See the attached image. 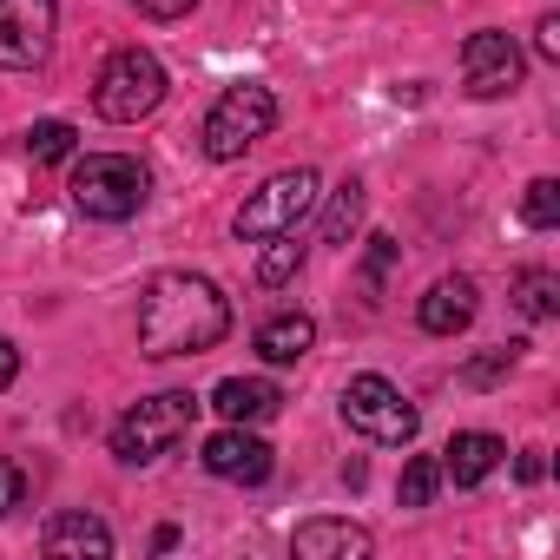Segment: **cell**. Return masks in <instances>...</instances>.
<instances>
[{
    "instance_id": "5b68a950",
    "label": "cell",
    "mask_w": 560,
    "mask_h": 560,
    "mask_svg": "<svg viewBox=\"0 0 560 560\" xmlns=\"http://www.w3.org/2000/svg\"><path fill=\"white\" fill-rule=\"evenodd\" d=\"M270 126H277V93L257 86V80H237V86H224V93L211 100L198 139H205V159L231 165V159H244L257 139H270Z\"/></svg>"
},
{
    "instance_id": "d6986e66",
    "label": "cell",
    "mask_w": 560,
    "mask_h": 560,
    "mask_svg": "<svg viewBox=\"0 0 560 560\" xmlns=\"http://www.w3.org/2000/svg\"><path fill=\"white\" fill-rule=\"evenodd\" d=\"M363 224V178H343L330 191V211H324V244H350Z\"/></svg>"
},
{
    "instance_id": "30bf717a",
    "label": "cell",
    "mask_w": 560,
    "mask_h": 560,
    "mask_svg": "<svg viewBox=\"0 0 560 560\" xmlns=\"http://www.w3.org/2000/svg\"><path fill=\"white\" fill-rule=\"evenodd\" d=\"M218 481H244V488H257V481H270V442H257L244 422H224L211 442H205V455H198Z\"/></svg>"
},
{
    "instance_id": "cb8c5ba5",
    "label": "cell",
    "mask_w": 560,
    "mask_h": 560,
    "mask_svg": "<svg viewBox=\"0 0 560 560\" xmlns=\"http://www.w3.org/2000/svg\"><path fill=\"white\" fill-rule=\"evenodd\" d=\"M34 501V475L21 468V462H8V455H0V521H8V514H21Z\"/></svg>"
},
{
    "instance_id": "9a60e30c",
    "label": "cell",
    "mask_w": 560,
    "mask_h": 560,
    "mask_svg": "<svg viewBox=\"0 0 560 560\" xmlns=\"http://www.w3.org/2000/svg\"><path fill=\"white\" fill-rule=\"evenodd\" d=\"M211 409L224 416V422H270L277 409H284V389L277 383H264V376H224L218 389H211Z\"/></svg>"
},
{
    "instance_id": "7c38bea8",
    "label": "cell",
    "mask_w": 560,
    "mask_h": 560,
    "mask_svg": "<svg viewBox=\"0 0 560 560\" xmlns=\"http://www.w3.org/2000/svg\"><path fill=\"white\" fill-rule=\"evenodd\" d=\"M40 553H54V560H67V553L106 560V553H113V527H106L100 514H86V508H67V514H54V521L40 527Z\"/></svg>"
},
{
    "instance_id": "ba28073f",
    "label": "cell",
    "mask_w": 560,
    "mask_h": 560,
    "mask_svg": "<svg viewBox=\"0 0 560 560\" xmlns=\"http://www.w3.org/2000/svg\"><path fill=\"white\" fill-rule=\"evenodd\" d=\"M54 27H60V0H0V67L8 73L47 67Z\"/></svg>"
},
{
    "instance_id": "e0dca14e",
    "label": "cell",
    "mask_w": 560,
    "mask_h": 560,
    "mask_svg": "<svg viewBox=\"0 0 560 560\" xmlns=\"http://www.w3.org/2000/svg\"><path fill=\"white\" fill-rule=\"evenodd\" d=\"M514 304H521V317L527 324H547V317H560V277L553 270H521L514 277Z\"/></svg>"
},
{
    "instance_id": "6da1fadb",
    "label": "cell",
    "mask_w": 560,
    "mask_h": 560,
    "mask_svg": "<svg viewBox=\"0 0 560 560\" xmlns=\"http://www.w3.org/2000/svg\"><path fill=\"white\" fill-rule=\"evenodd\" d=\"M231 330V304L211 277L198 270H159L139 291V357L172 363V357H205Z\"/></svg>"
},
{
    "instance_id": "603a6c76",
    "label": "cell",
    "mask_w": 560,
    "mask_h": 560,
    "mask_svg": "<svg viewBox=\"0 0 560 560\" xmlns=\"http://www.w3.org/2000/svg\"><path fill=\"white\" fill-rule=\"evenodd\" d=\"M73 126L67 119H40L34 132H27V152H34V165H60V159H73Z\"/></svg>"
},
{
    "instance_id": "5bb4252c",
    "label": "cell",
    "mask_w": 560,
    "mask_h": 560,
    "mask_svg": "<svg viewBox=\"0 0 560 560\" xmlns=\"http://www.w3.org/2000/svg\"><path fill=\"white\" fill-rule=\"evenodd\" d=\"M376 540H370V527H357V521H304L298 534H291V553L298 560H363Z\"/></svg>"
},
{
    "instance_id": "ffe728a7",
    "label": "cell",
    "mask_w": 560,
    "mask_h": 560,
    "mask_svg": "<svg viewBox=\"0 0 560 560\" xmlns=\"http://www.w3.org/2000/svg\"><path fill=\"white\" fill-rule=\"evenodd\" d=\"M435 488H442V462H435V455H409V462H402V481H396V501H402V508H429Z\"/></svg>"
},
{
    "instance_id": "277c9868",
    "label": "cell",
    "mask_w": 560,
    "mask_h": 560,
    "mask_svg": "<svg viewBox=\"0 0 560 560\" xmlns=\"http://www.w3.org/2000/svg\"><path fill=\"white\" fill-rule=\"evenodd\" d=\"M165 67H159V54H145V47H119V54H106V67H100V80H93V106H100V119H113V126H139V119H152L159 106H165Z\"/></svg>"
},
{
    "instance_id": "9c48e42d",
    "label": "cell",
    "mask_w": 560,
    "mask_h": 560,
    "mask_svg": "<svg viewBox=\"0 0 560 560\" xmlns=\"http://www.w3.org/2000/svg\"><path fill=\"white\" fill-rule=\"evenodd\" d=\"M521 73H527V60H521L514 34L481 27V34L462 40V86H468L475 100H508V93L521 86Z\"/></svg>"
},
{
    "instance_id": "3957f363",
    "label": "cell",
    "mask_w": 560,
    "mask_h": 560,
    "mask_svg": "<svg viewBox=\"0 0 560 560\" xmlns=\"http://www.w3.org/2000/svg\"><path fill=\"white\" fill-rule=\"evenodd\" d=\"M191 422H198V396H191V389L145 396V402H132V409L113 422V455H119L126 468H145V462L172 455V448L191 435Z\"/></svg>"
},
{
    "instance_id": "44dd1931",
    "label": "cell",
    "mask_w": 560,
    "mask_h": 560,
    "mask_svg": "<svg viewBox=\"0 0 560 560\" xmlns=\"http://www.w3.org/2000/svg\"><path fill=\"white\" fill-rule=\"evenodd\" d=\"M521 224L527 231H553L560 224V178H534L521 191Z\"/></svg>"
},
{
    "instance_id": "2e32d148",
    "label": "cell",
    "mask_w": 560,
    "mask_h": 560,
    "mask_svg": "<svg viewBox=\"0 0 560 560\" xmlns=\"http://www.w3.org/2000/svg\"><path fill=\"white\" fill-rule=\"evenodd\" d=\"M257 357L264 363H304L311 357V343H317V324L304 317V311H277V317H264L257 324Z\"/></svg>"
},
{
    "instance_id": "4fadbf2b",
    "label": "cell",
    "mask_w": 560,
    "mask_h": 560,
    "mask_svg": "<svg viewBox=\"0 0 560 560\" xmlns=\"http://www.w3.org/2000/svg\"><path fill=\"white\" fill-rule=\"evenodd\" d=\"M416 324L429 337H462L475 324V277H435L429 298L416 304Z\"/></svg>"
},
{
    "instance_id": "8992f818",
    "label": "cell",
    "mask_w": 560,
    "mask_h": 560,
    "mask_svg": "<svg viewBox=\"0 0 560 560\" xmlns=\"http://www.w3.org/2000/svg\"><path fill=\"white\" fill-rule=\"evenodd\" d=\"M311 211H317V172H311V165H291V172H270V178L237 205L231 231H237L244 244H264V237L298 231Z\"/></svg>"
},
{
    "instance_id": "83f0119b",
    "label": "cell",
    "mask_w": 560,
    "mask_h": 560,
    "mask_svg": "<svg viewBox=\"0 0 560 560\" xmlns=\"http://www.w3.org/2000/svg\"><path fill=\"white\" fill-rule=\"evenodd\" d=\"M14 376H21V350L0 337V389H14Z\"/></svg>"
},
{
    "instance_id": "7a4b0ae2",
    "label": "cell",
    "mask_w": 560,
    "mask_h": 560,
    "mask_svg": "<svg viewBox=\"0 0 560 560\" xmlns=\"http://www.w3.org/2000/svg\"><path fill=\"white\" fill-rule=\"evenodd\" d=\"M67 198H73V211L93 218V224H126V218L145 211L152 172H145V159H132V152H86V159H73Z\"/></svg>"
},
{
    "instance_id": "f1b7e54d",
    "label": "cell",
    "mask_w": 560,
    "mask_h": 560,
    "mask_svg": "<svg viewBox=\"0 0 560 560\" xmlns=\"http://www.w3.org/2000/svg\"><path fill=\"white\" fill-rule=\"evenodd\" d=\"M514 475H521V481L534 488V481L547 475V462H540V448H521V462H514Z\"/></svg>"
},
{
    "instance_id": "4316f807",
    "label": "cell",
    "mask_w": 560,
    "mask_h": 560,
    "mask_svg": "<svg viewBox=\"0 0 560 560\" xmlns=\"http://www.w3.org/2000/svg\"><path fill=\"white\" fill-rule=\"evenodd\" d=\"M534 47H540V60H560V14H540V27H534Z\"/></svg>"
},
{
    "instance_id": "d4e9b609",
    "label": "cell",
    "mask_w": 560,
    "mask_h": 560,
    "mask_svg": "<svg viewBox=\"0 0 560 560\" xmlns=\"http://www.w3.org/2000/svg\"><path fill=\"white\" fill-rule=\"evenodd\" d=\"M389 264H396V237H370V264H363V277H370V291L389 277Z\"/></svg>"
},
{
    "instance_id": "ac0fdd59",
    "label": "cell",
    "mask_w": 560,
    "mask_h": 560,
    "mask_svg": "<svg viewBox=\"0 0 560 560\" xmlns=\"http://www.w3.org/2000/svg\"><path fill=\"white\" fill-rule=\"evenodd\" d=\"M298 270H304V244H298V231H284V237H264V257H257V284H264V291L291 284Z\"/></svg>"
},
{
    "instance_id": "8fae6325",
    "label": "cell",
    "mask_w": 560,
    "mask_h": 560,
    "mask_svg": "<svg viewBox=\"0 0 560 560\" xmlns=\"http://www.w3.org/2000/svg\"><path fill=\"white\" fill-rule=\"evenodd\" d=\"M501 462H508V442H501V435H488V429H462V435H448V448H442V481H455V488H481Z\"/></svg>"
},
{
    "instance_id": "7402d4cb",
    "label": "cell",
    "mask_w": 560,
    "mask_h": 560,
    "mask_svg": "<svg viewBox=\"0 0 560 560\" xmlns=\"http://www.w3.org/2000/svg\"><path fill=\"white\" fill-rule=\"evenodd\" d=\"M514 357H521V343H494V350L468 357V363H462V389H494V383L514 370Z\"/></svg>"
},
{
    "instance_id": "484cf974",
    "label": "cell",
    "mask_w": 560,
    "mask_h": 560,
    "mask_svg": "<svg viewBox=\"0 0 560 560\" xmlns=\"http://www.w3.org/2000/svg\"><path fill=\"white\" fill-rule=\"evenodd\" d=\"M132 8H139L145 21H185V14L198 8V0H132Z\"/></svg>"
},
{
    "instance_id": "52a82bcc",
    "label": "cell",
    "mask_w": 560,
    "mask_h": 560,
    "mask_svg": "<svg viewBox=\"0 0 560 560\" xmlns=\"http://www.w3.org/2000/svg\"><path fill=\"white\" fill-rule=\"evenodd\" d=\"M343 422H350L363 442L409 448L416 429H422V409H416L389 376H350V383H343Z\"/></svg>"
}]
</instances>
